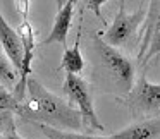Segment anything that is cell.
<instances>
[{"label":"cell","mask_w":160,"mask_h":139,"mask_svg":"<svg viewBox=\"0 0 160 139\" xmlns=\"http://www.w3.org/2000/svg\"><path fill=\"white\" fill-rule=\"evenodd\" d=\"M40 129L48 139H114L112 136H108V137L88 136V134H79V132H72V131H60V129H53V127H48V125H40Z\"/></svg>","instance_id":"8fae6325"},{"label":"cell","mask_w":160,"mask_h":139,"mask_svg":"<svg viewBox=\"0 0 160 139\" xmlns=\"http://www.w3.org/2000/svg\"><path fill=\"white\" fill-rule=\"evenodd\" d=\"M55 2H57V11H59V9H62L64 4H66V0H55Z\"/></svg>","instance_id":"ac0fdd59"},{"label":"cell","mask_w":160,"mask_h":139,"mask_svg":"<svg viewBox=\"0 0 160 139\" xmlns=\"http://www.w3.org/2000/svg\"><path fill=\"white\" fill-rule=\"evenodd\" d=\"M122 103L131 112L132 118H148L160 115V84L150 83L143 74L124 96Z\"/></svg>","instance_id":"277c9868"},{"label":"cell","mask_w":160,"mask_h":139,"mask_svg":"<svg viewBox=\"0 0 160 139\" xmlns=\"http://www.w3.org/2000/svg\"><path fill=\"white\" fill-rule=\"evenodd\" d=\"M16 11L22 16V19H26L29 12V0H16Z\"/></svg>","instance_id":"2e32d148"},{"label":"cell","mask_w":160,"mask_h":139,"mask_svg":"<svg viewBox=\"0 0 160 139\" xmlns=\"http://www.w3.org/2000/svg\"><path fill=\"white\" fill-rule=\"evenodd\" d=\"M60 69L66 70V74H81L84 70V57L81 53V31H78L74 45L71 48H64Z\"/></svg>","instance_id":"30bf717a"},{"label":"cell","mask_w":160,"mask_h":139,"mask_svg":"<svg viewBox=\"0 0 160 139\" xmlns=\"http://www.w3.org/2000/svg\"><path fill=\"white\" fill-rule=\"evenodd\" d=\"M114 139H160V115L148 117L112 134Z\"/></svg>","instance_id":"9c48e42d"},{"label":"cell","mask_w":160,"mask_h":139,"mask_svg":"<svg viewBox=\"0 0 160 139\" xmlns=\"http://www.w3.org/2000/svg\"><path fill=\"white\" fill-rule=\"evenodd\" d=\"M16 77H18V72H16L12 62L0 50V84H4V86L5 84H14L16 86Z\"/></svg>","instance_id":"7c38bea8"},{"label":"cell","mask_w":160,"mask_h":139,"mask_svg":"<svg viewBox=\"0 0 160 139\" xmlns=\"http://www.w3.org/2000/svg\"><path fill=\"white\" fill-rule=\"evenodd\" d=\"M105 4H107V0H88V9H90V11L97 16L98 21L103 22V24H105V19H103V16H102V7H103Z\"/></svg>","instance_id":"9a60e30c"},{"label":"cell","mask_w":160,"mask_h":139,"mask_svg":"<svg viewBox=\"0 0 160 139\" xmlns=\"http://www.w3.org/2000/svg\"><path fill=\"white\" fill-rule=\"evenodd\" d=\"M160 53V0H152L145 19V33L139 43L138 60L146 65L155 55Z\"/></svg>","instance_id":"8992f818"},{"label":"cell","mask_w":160,"mask_h":139,"mask_svg":"<svg viewBox=\"0 0 160 139\" xmlns=\"http://www.w3.org/2000/svg\"><path fill=\"white\" fill-rule=\"evenodd\" d=\"M0 139H24V137H21V136H19L18 132H9V134L0 136Z\"/></svg>","instance_id":"e0dca14e"},{"label":"cell","mask_w":160,"mask_h":139,"mask_svg":"<svg viewBox=\"0 0 160 139\" xmlns=\"http://www.w3.org/2000/svg\"><path fill=\"white\" fill-rule=\"evenodd\" d=\"M93 52L97 55V69L108 81V86L117 94H126L134 86V65L115 46L103 41L100 35L93 36Z\"/></svg>","instance_id":"7a4b0ae2"},{"label":"cell","mask_w":160,"mask_h":139,"mask_svg":"<svg viewBox=\"0 0 160 139\" xmlns=\"http://www.w3.org/2000/svg\"><path fill=\"white\" fill-rule=\"evenodd\" d=\"M124 4H126V0H119V9H126Z\"/></svg>","instance_id":"d6986e66"},{"label":"cell","mask_w":160,"mask_h":139,"mask_svg":"<svg viewBox=\"0 0 160 139\" xmlns=\"http://www.w3.org/2000/svg\"><path fill=\"white\" fill-rule=\"evenodd\" d=\"M74 0H66L62 9L57 11L55 21H53L52 31L42 41V45H62L64 48L67 46V35H69L71 24H72V16H74Z\"/></svg>","instance_id":"ba28073f"},{"label":"cell","mask_w":160,"mask_h":139,"mask_svg":"<svg viewBox=\"0 0 160 139\" xmlns=\"http://www.w3.org/2000/svg\"><path fill=\"white\" fill-rule=\"evenodd\" d=\"M145 19H146L145 9H138L136 12H126V9H119L112 24L108 26L107 31L100 33V36L110 46H115V48L126 46L134 38V35L138 33L139 26L145 22Z\"/></svg>","instance_id":"5b68a950"},{"label":"cell","mask_w":160,"mask_h":139,"mask_svg":"<svg viewBox=\"0 0 160 139\" xmlns=\"http://www.w3.org/2000/svg\"><path fill=\"white\" fill-rule=\"evenodd\" d=\"M64 93L69 98L71 103L79 110L81 117H83V127L90 129V131H98V132L105 131V125L100 122L97 112H95L91 89L79 74H66Z\"/></svg>","instance_id":"3957f363"},{"label":"cell","mask_w":160,"mask_h":139,"mask_svg":"<svg viewBox=\"0 0 160 139\" xmlns=\"http://www.w3.org/2000/svg\"><path fill=\"white\" fill-rule=\"evenodd\" d=\"M26 94V100L16 112L22 120L72 132H78L83 127V117L79 110L71 101H66L48 91L40 81L29 77Z\"/></svg>","instance_id":"6da1fadb"},{"label":"cell","mask_w":160,"mask_h":139,"mask_svg":"<svg viewBox=\"0 0 160 139\" xmlns=\"http://www.w3.org/2000/svg\"><path fill=\"white\" fill-rule=\"evenodd\" d=\"M74 2H78V0H74Z\"/></svg>","instance_id":"ffe728a7"},{"label":"cell","mask_w":160,"mask_h":139,"mask_svg":"<svg viewBox=\"0 0 160 139\" xmlns=\"http://www.w3.org/2000/svg\"><path fill=\"white\" fill-rule=\"evenodd\" d=\"M19 101L14 96L12 91H9L4 84H0V110H12L18 112L19 110Z\"/></svg>","instance_id":"4fadbf2b"},{"label":"cell","mask_w":160,"mask_h":139,"mask_svg":"<svg viewBox=\"0 0 160 139\" xmlns=\"http://www.w3.org/2000/svg\"><path fill=\"white\" fill-rule=\"evenodd\" d=\"M14 113L16 112L12 110H0V136L9 134V132H18Z\"/></svg>","instance_id":"5bb4252c"},{"label":"cell","mask_w":160,"mask_h":139,"mask_svg":"<svg viewBox=\"0 0 160 139\" xmlns=\"http://www.w3.org/2000/svg\"><path fill=\"white\" fill-rule=\"evenodd\" d=\"M0 45L4 53L9 57V60L12 62L18 76L22 70V57H24V45L22 40L19 36L18 29H14L7 21L4 19L2 12H0Z\"/></svg>","instance_id":"52a82bcc"}]
</instances>
